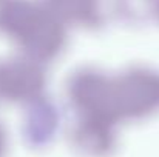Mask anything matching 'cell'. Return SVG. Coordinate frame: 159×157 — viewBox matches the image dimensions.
Listing matches in <instances>:
<instances>
[{
	"label": "cell",
	"mask_w": 159,
	"mask_h": 157,
	"mask_svg": "<svg viewBox=\"0 0 159 157\" xmlns=\"http://www.w3.org/2000/svg\"><path fill=\"white\" fill-rule=\"evenodd\" d=\"M2 23L25 57L40 65L56 62L68 48L70 29L42 0H5Z\"/></svg>",
	"instance_id": "6da1fadb"
},
{
	"label": "cell",
	"mask_w": 159,
	"mask_h": 157,
	"mask_svg": "<svg viewBox=\"0 0 159 157\" xmlns=\"http://www.w3.org/2000/svg\"><path fill=\"white\" fill-rule=\"evenodd\" d=\"M108 111L122 125L152 117L159 111V69L133 65L110 74Z\"/></svg>",
	"instance_id": "7a4b0ae2"
},
{
	"label": "cell",
	"mask_w": 159,
	"mask_h": 157,
	"mask_svg": "<svg viewBox=\"0 0 159 157\" xmlns=\"http://www.w3.org/2000/svg\"><path fill=\"white\" fill-rule=\"evenodd\" d=\"M158 0H105V11L113 14L117 20L130 25H139L155 20Z\"/></svg>",
	"instance_id": "8992f818"
},
{
	"label": "cell",
	"mask_w": 159,
	"mask_h": 157,
	"mask_svg": "<svg viewBox=\"0 0 159 157\" xmlns=\"http://www.w3.org/2000/svg\"><path fill=\"white\" fill-rule=\"evenodd\" d=\"M155 20L159 23V0L156 2V11H155Z\"/></svg>",
	"instance_id": "52a82bcc"
},
{
	"label": "cell",
	"mask_w": 159,
	"mask_h": 157,
	"mask_svg": "<svg viewBox=\"0 0 159 157\" xmlns=\"http://www.w3.org/2000/svg\"><path fill=\"white\" fill-rule=\"evenodd\" d=\"M54 15L70 29L94 31L104 26L107 19L105 0H42Z\"/></svg>",
	"instance_id": "277c9868"
},
{
	"label": "cell",
	"mask_w": 159,
	"mask_h": 157,
	"mask_svg": "<svg viewBox=\"0 0 159 157\" xmlns=\"http://www.w3.org/2000/svg\"><path fill=\"white\" fill-rule=\"evenodd\" d=\"M30 111L31 112L28 120V137L31 145L40 150L50 146L60 128L59 108L45 94L30 102Z\"/></svg>",
	"instance_id": "5b68a950"
},
{
	"label": "cell",
	"mask_w": 159,
	"mask_h": 157,
	"mask_svg": "<svg viewBox=\"0 0 159 157\" xmlns=\"http://www.w3.org/2000/svg\"><path fill=\"white\" fill-rule=\"evenodd\" d=\"M119 125L98 117H74L70 143L80 157H111L119 142Z\"/></svg>",
	"instance_id": "3957f363"
}]
</instances>
